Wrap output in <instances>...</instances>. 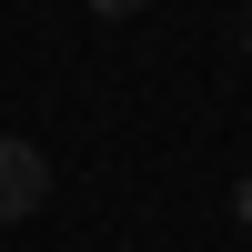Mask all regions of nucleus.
I'll return each mask as SVG.
<instances>
[{
  "instance_id": "f257e3e1",
  "label": "nucleus",
  "mask_w": 252,
  "mask_h": 252,
  "mask_svg": "<svg viewBox=\"0 0 252 252\" xmlns=\"http://www.w3.org/2000/svg\"><path fill=\"white\" fill-rule=\"evenodd\" d=\"M40 202H51V152L20 131H0V222H31Z\"/></svg>"
},
{
  "instance_id": "f03ea898",
  "label": "nucleus",
  "mask_w": 252,
  "mask_h": 252,
  "mask_svg": "<svg viewBox=\"0 0 252 252\" xmlns=\"http://www.w3.org/2000/svg\"><path fill=\"white\" fill-rule=\"evenodd\" d=\"M91 10H101V20H131V10H141V0H91Z\"/></svg>"
},
{
  "instance_id": "7ed1b4c3",
  "label": "nucleus",
  "mask_w": 252,
  "mask_h": 252,
  "mask_svg": "<svg viewBox=\"0 0 252 252\" xmlns=\"http://www.w3.org/2000/svg\"><path fill=\"white\" fill-rule=\"evenodd\" d=\"M242 61H252V20H242Z\"/></svg>"
}]
</instances>
